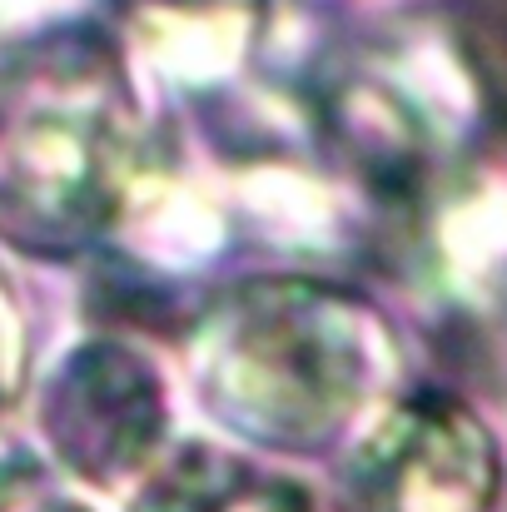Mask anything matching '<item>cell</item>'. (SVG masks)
<instances>
[{"label": "cell", "mask_w": 507, "mask_h": 512, "mask_svg": "<svg viewBox=\"0 0 507 512\" xmlns=\"http://www.w3.org/2000/svg\"><path fill=\"white\" fill-rule=\"evenodd\" d=\"M184 383L234 448L274 463L324 458L398 393V334L353 284L249 274L194 319Z\"/></svg>", "instance_id": "obj_1"}, {"label": "cell", "mask_w": 507, "mask_h": 512, "mask_svg": "<svg viewBox=\"0 0 507 512\" xmlns=\"http://www.w3.org/2000/svg\"><path fill=\"white\" fill-rule=\"evenodd\" d=\"M155 135L125 55L85 20L35 30L0 70V239L90 259L140 214Z\"/></svg>", "instance_id": "obj_2"}, {"label": "cell", "mask_w": 507, "mask_h": 512, "mask_svg": "<svg viewBox=\"0 0 507 512\" xmlns=\"http://www.w3.org/2000/svg\"><path fill=\"white\" fill-rule=\"evenodd\" d=\"M45 458L90 493H135L174 448V388L125 334L70 343L35 393Z\"/></svg>", "instance_id": "obj_3"}, {"label": "cell", "mask_w": 507, "mask_h": 512, "mask_svg": "<svg viewBox=\"0 0 507 512\" xmlns=\"http://www.w3.org/2000/svg\"><path fill=\"white\" fill-rule=\"evenodd\" d=\"M343 453L353 512L503 508V443L493 423L448 388H398Z\"/></svg>", "instance_id": "obj_4"}, {"label": "cell", "mask_w": 507, "mask_h": 512, "mask_svg": "<svg viewBox=\"0 0 507 512\" xmlns=\"http://www.w3.org/2000/svg\"><path fill=\"white\" fill-rule=\"evenodd\" d=\"M418 90L413 70L343 65L319 95L334 160L378 199H413L433 189V174L453 150L448 100Z\"/></svg>", "instance_id": "obj_5"}, {"label": "cell", "mask_w": 507, "mask_h": 512, "mask_svg": "<svg viewBox=\"0 0 507 512\" xmlns=\"http://www.w3.org/2000/svg\"><path fill=\"white\" fill-rule=\"evenodd\" d=\"M125 512H319V498L274 458L214 438H174Z\"/></svg>", "instance_id": "obj_6"}, {"label": "cell", "mask_w": 507, "mask_h": 512, "mask_svg": "<svg viewBox=\"0 0 507 512\" xmlns=\"http://www.w3.org/2000/svg\"><path fill=\"white\" fill-rule=\"evenodd\" d=\"M140 15H155L165 30H199V35H209V30H249L259 15H264V5L269 0H130Z\"/></svg>", "instance_id": "obj_7"}, {"label": "cell", "mask_w": 507, "mask_h": 512, "mask_svg": "<svg viewBox=\"0 0 507 512\" xmlns=\"http://www.w3.org/2000/svg\"><path fill=\"white\" fill-rule=\"evenodd\" d=\"M0 512H60L40 458L20 448H0Z\"/></svg>", "instance_id": "obj_8"}, {"label": "cell", "mask_w": 507, "mask_h": 512, "mask_svg": "<svg viewBox=\"0 0 507 512\" xmlns=\"http://www.w3.org/2000/svg\"><path fill=\"white\" fill-rule=\"evenodd\" d=\"M20 378H25V319H20L15 294L0 279V408L15 398Z\"/></svg>", "instance_id": "obj_9"}, {"label": "cell", "mask_w": 507, "mask_h": 512, "mask_svg": "<svg viewBox=\"0 0 507 512\" xmlns=\"http://www.w3.org/2000/svg\"><path fill=\"white\" fill-rule=\"evenodd\" d=\"M60 512H75V508H60Z\"/></svg>", "instance_id": "obj_10"}]
</instances>
